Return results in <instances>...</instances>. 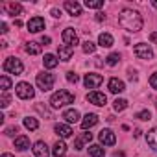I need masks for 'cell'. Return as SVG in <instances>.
Returning a JSON list of instances; mask_svg holds the SVG:
<instances>
[{"instance_id":"37","label":"cell","mask_w":157,"mask_h":157,"mask_svg":"<svg viewBox=\"0 0 157 157\" xmlns=\"http://www.w3.org/2000/svg\"><path fill=\"white\" fill-rule=\"evenodd\" d=\"M17 131H19V128H17V126H10V128H6V131H4V133H6V135H10V137H13Z\"/></svg>"},{"instance_id":"19","label":"cell","mask_w":157,"mask_h":157,"mask_svg":"<svg viewBox=\"0 0 157 157\" xmlns=\"http://www.w3.org/2000/svg\"><path fill=\"white\" fill-rule=\"evenodd\" d=\"M15 148H17L19 151H26V150L30 148V139H28L26 135L17 137V139H15Z\"/></svg>"},{"instance_id":"38","label":"cell","mask_w":157,"mask_h":157,"mask_svg":"<svg viewBox=\"0 0 157 157\" xmlns=\"http://www.w3.org/2000/svg\"><path fill=\"white\" fill-rule=\"evenodd\" d=\"M74 148H76V150H83V139H82V137H78V139L74 140Z\"/></svg>"},{"instance_id":"1","label":"cell","mask_w":157,"mask_h":157,"mask_svg":"<svg viewBox=\"0 0 157 157\" xmlns=\"http://www.w3.org/2000/svg\"><path fill=\"white\" fill-rule=\"evenodd\" d=\"M118 22H120V26H122L124 30H128V32H131V33H133V32H139V30L142 28V24H144L140 13L135 11V10H122L120 15H118Z\"/></svg>"},{"instance_id":"18","label":"cell","mask_w":157,"mask_h":157,"mask_svg":"<svg viewBox=\"0 0 157 157\" xmlns=\"http://www.w3.org/2000/svg\"><path fill=\"white\" fill-rule=\"evenodd\" d=\"M146 142L153 151H157V128H153L146 133Z\"/></svg>"},{"instance_id":"14","label":"cell","mask_w":157,"mask_h":157,"mask_svg":"<svg viewBox=\"0 0 157 157\" xmlns=\"http://www.w3.org/2000/svg\"><path fill=\"white\" fill-rule=\"evenodd\" d=\"M109 91H111L113 94H118V93L126 91L124 82H122V80H118V78H111V80H109Z\"/></svg>"},{"instance_id":"43","label":"cell","mask_w":157,"mask_h":157,"mask_svg":"<svg viewBox=\"0 0 157 157\" xmlns=\"http://www.w3.org/2000/svg\"><path fill=\"white\" fill-rule=\"evenodd\" d=\"M52 15L54 17H61V10H52Z\"/></svg>"},{"instance_id":"11","label":"cell","mask_w":157,"mask_h":157,"mask_svg":"<svg viewBox=\"0 0 157 157\" xmlns=\"http://www.w3.org/2000/svg\"><path fill=\"white\" fill-rule=\"evenodd\" d=\"M87 100H89L91 104H94V105H105V102H107V96H105L104 93L93 91V93H89V94H87Z\"/></svg>"},{"instance_id":"4","label":"cell","mask_w":157,"mask_h":157,"mask_svg":"<svg viewBox=\"0 0 157 157\" xmlns=\"http://www.w3.org/2000/svg\"><path fill=\"white\" fill-rule=\"evenodd\" d=\"M4 70L10 72V74H15V76H21L24 72V65L21 63V59L17 57H8L4 61Z\"/></svg>"},{"instance_id":"20","label":"cell","mask_w":157,"mask_h":157,"mask_svg":"<svg viewBox=\"0 0 157 157\" xmlns=\"http://www.w3.org/2000/svg\"><path fill=\"white\" fill-rule=\"evenodd\" d=\"M63 118L68 122V124H76V122H80V113H78L76 109H67L63 113Z\"/></svg>"},{"instance_id":"10","label":"cell","mask_w":157,"mask_h":157,"mask_svg":"<svg viewBox=\"0 0 157 157\" xmlns=\"http://www.w3.org/2000/svg\"><path fill=\"white\" fill-rule=\"evenodd\" d=\"M98 139H100V142L105 144V146H113V144L117 142V137H115V133H113L111 129H102V131L98 133Z\"/></svg>"},{"instance_id":"29","label":"cell","mask_w":157,"mask_h":157,"mask_svg":"<svg viewBox=\"0 0 157 157\" xmlns=\"http://www.w3.org/2000/svg\"><path fill=\"white\" fill-rule=\"evenodd\" d=\"M0 87H2V93H8L10 89H11V80L8 76H2L0 78Z\"/></svg>"},{"instance_id":"47","label":"cell","mask_w":157,"mask_h":157,"mask_svg":"<svg viewBox=\"0 0 157 157\" xmlns=\"http://www.w3.org/2000/svg\"><path fill=\"white\" fill-rule=\"evenodd\" d=\"M115 157H126V155H124L122 151H117V153H115Z\"/></svg>"},{"instance_id":"21","label":"cell","mask_w":157,"mask_h":157,"mask_svg":"<svg viewBox=\"0 0 157 157\" xmlns=\"http://www.w3.org/2000/svg\"><path fill=\"white\" fill-rule=\"evenodd\" d=\"M98 43L102 48H109V46H113V35L111 33H100Z\"/></svg>"},{"instance_id":"24","label":"cell","mask_w":157,"mask_h":157,"mask_svg":"<svg viewBox=\"0 0 157 157\" xmlns=\"http://www.w3.org/2000/svg\"><path fill=\"white\" fill-rule=\"evenodd\" d=\"M89 155H91V157H105V151H104L102 146L93 144V146H89Z\"/></svg>"},{"instance_id":"25","label":"cell","mask_w":157,"mask_h":157,"mask_svg":"<svg viewBox=\"0 0 157 157\" xmlns=\"http://www.w3.org/2000/svg\"><path fill=\"white\" fill-rule=\"evenodd\" d=\"M26 52H28L30 56H37V54H41V44L30 41V43H26Z\"/></svg>"},{"instance_id":"12","label":"cell","mask_w":157,"mask_h":157,"mask_svg":"<svg viewBox=\"0 0 157 157\" xmlns=\"http://www.w3.org/2000/svg\"><path fill=\"white\" fill-rule=\"evenodd\" d=\"M33 153H35V157H50V150H48L46 142H43V140L33 144Z\"/></svg>"},{"instance_id":"44","label":"cell","mask_w":157,"mask_h":157,"mask_svg":"<svg viewBox=\"0 0 157 157\" xmlns=\"http://www.w3.org/2000/svg\"><path fill=\"white\" fill-rule=\"evenodd\" d=\"M41 41H43V44H50V41H52V39H50V37H44V35H43V39H41Z\"/></svg>"},{"instance_id":"22","label":"cell","mask_w":157,"mask_h":157,"mask_svg":"<svg viewBox=\"0 0 157 157\" xmlns=\"http://www.w3.org/2000/svg\"><path fill=\"white\" fill-rule=\"evenodd\" d=\"M65 153H67V144L63 140H57L54 144V157H65Z\"/></svg>"},{"instance_id":"9","label":"cell","mask_w":157,"mask_h":157,"mask_svg":"<svg viewBox=\"0 0 157 157\" xmlns=\"http://www.w3.org/2000/svg\"><path fill=\"white\" fill-rule=\"evenodd\" d=\"M63 43L67 44V46H72L74 48V44H78V33L74 32V28H67V30H63Z\"/></svg>"},{"instance_id":"3","label":"cell","mask_w":157,"mask_h":157,"mask_svg":"<svg viewBox=\"0 0 157 157\" xmlns=\"http://www.w3.org/2000/svg\"><path fill=\"white\" fill-rule=\"evenodd\" d=\"M35 82H37V87H39L43 93H48L50 89H54L56 76H54V74H48V72H41V74H37Z\"/></svg>"},{"instance_id":"40","label":"cell","mask_w":157,"mask_h":157,"mask_svg":"<svg viewBox=\"0 0 157 157\" xmlns=\"http://www.w3.org/2000/svg\"><path fill=\"white\" fill-rule=\"evenodd\" d=\"M82 139H83V142H91L93 140V133H82Z\"/></svg>"},{"instance_id":"17","label":"cell","mask_w":157,"mask_h":157,"mask_svg":"<svg viewBox=\"0 0 157 157\" xmlns=\"http://www.w3.org/2000/svg\"><path fill=\"white\" fill-rule=\"evenodd\" d=\"M65 10L72 15V17H80L82 15V6L78 2H70V0H67L65 2Z\"/></svg>"},{"instance_id":"27","label":"cell","mask_w":157,"mask_h":157,"mask_svg":"<svg viewBox=\"0 0 157 157\" xmlns=\"http://www.w3.org/2000/svg\"><path fill=\"white\" fill-rule=\"evenodd\" d=\"M6 11H8L10 15H19V13L22 11V6H21V4L11 2V4H6Z\"/></svg>"},{"instance_id":"13","label":"cell","mask_w":157,"mask_h":157,"mask_svg":"<svg viewBox=\"0 0 157 157\" xmlns=\"http://www.w3.org/2000/svg\"><path fill=\"white\" fill-rule=\"evenodd\" d=\"M72 54H74V48H72V46L61 44V46L57 48V56H59V59H61V61H70Z\"/></svg>"},{"instance_id":"48","label":"cell","mask_w":157,"mask_h":157,"mask_svg":"<svg viewBox=\"0 0 157 157\" xmlns=\"http://www.w3.org/2000/svg\"><path fill=\"white\" fill-rule=\"evenodd\" d=\"M2 157H15V155H11V153H4Z\"/></svg>"},{"instance_id":"36","label":"cell","mask_w":157,"mask_h":157,"mask_svg":"<svg viewBox=\"0 0 157 157\" xmlns=\"http://www.w3.org/2000/svg\"><path fill=\"white\" fill-rule=\"evenodd\" d=\"M35 107H37V111H41V113H43V115H44V117H48V118H52V113H50V111H48V109H46V107H43V105H41V104H37V105H35Z\"/></svg>"},{"instance_id":"35","label":"cell","mask_w":157,"mask_h":157,"mask_svg":"<svg viewBox=\"0 0 157 157\" xmlns=\"http://www.w3.org/2000/svg\"><path fill=\"white\" fill-rule=\"evenodd\" d=\"M67 80H68L70 83H78V80H80V76H78L76 72H72V70H70V72H67Z\"/></svg>"},{"instance_id":"16","label":"cell","mask_w":157,"mask_h":157,"mask_svg":"<svg viewBox=\"0 0 157 157\" xmlns=\"http://www.w3.org/2000/svg\"><path fill=\"white\" fill-rule=\"evenodd\" d=\"M54 129H56V133H57L61 139H68V137H72V133H74V131H72V128H70V126H67V124H56V128H54Z\"/></svg>"},{"instance_id":"33","label":"cell","mask_w":157,"mask_h":157,"mask_svg":"<svg viewBox=\"0 0 157 157\" xmlns=\"http://www.w3.org/2000/svg\"><path fill=\"white\" fill-rule=\"evenodd\" d=\"M135 118H139V120H150V118H151V113L146 109V111H140V113H137V115H135Z\"/></svg>"},{"instance_id":"2","label":"cell","mask_w":157,"mask_h":157,"mask_svg":"<svg viewBox=\"0 0 157 157\" xmlns=\"http://www.w3.org/2000/svg\"><path fill=\"white\" fill-rule=\"evenodd\" d=\"M72 102H74V94L68 93V91H65V89H59V91L54 93L52 98H50V105H52L54 109H59V107L68 105V104H72Z\"/></svg>"},{"instance_id":"45","label":"cell","mask_w":157,"mask_h":157,"mask_svg":"<svg viewBox=\"0 0 157 157\" xmlns=\"http://www.w3.org/2000/svg\"><path fill=\"white\" fill-rule=\"evenodd\" d=\"M104 19H105V15H102V13L96 15V21H104Z\"/></svg>"},{"instance_id":"34","label":"cell","mask_w":157,"mask_h":157,"mask_svg":"<svg viewBox=\"0 0 157 157\" xmlns=\"http://www.w3.org/2000/svg\"><path fill=\"white\" fill-rule=\"evenodd\" d=\"M10 102H11L10 94H8V93H2V98H0V105H2V107H8Z\"/></svg>"},{"instance_id":"28","label":"cell","mask_w":157,"mask_h":157,"mask_svg":"<svg viewBox=\"0 0 157 157\" xmlns=\"http://www.w3.org/2000/svg\"><path fill=\"white\" fill-rule=\"evenodd\" d=\"M113 107H115V111H124V109L128 107V100H124V98H117V100L113 102Z\"/></svg>"},{"instance_id":"26","label":"cell","mask_w":157,"mask_h":157,"mask_svg":"<svg viewBox=\"0 0 157 157\" xmlns=\"http://www.w3.org/2000/svg\"><path fill=\"white\" fill-rule=\"evenodd\" d=\"M24 128L30 129V131H35V129L39 128V122H37L33 117H26V118H24Z\"/></svg>"},{"instance_id":"42","label":"cell","mask_w":157,"mask_h":157,"mask_svg":"<svg viewBox=\"0 0 157 157\" xmlns=\"http://www.w3.org/2000/svg\"><path fill=\"white\" fill-rule=\"evenodd\" d=\"M0 28H2V30H0L2 33H8V24L6 22H2V26H0Z\"/></svg>"},{"instance_id":"46","label":"cell","mask_w":157,"mask_h":157,"mask_svg":"<svg viewBox=\"0 0 157 157\" xmlns=\"http://www.w3.org/2000/svg\"><path fill=\"white\" fill-rule=\"evenodd\" d=\"M15 26H19V28H21V26H22V21H21V19H17V21H15Z\"/></svg>"},{"instance_id":"41","label":"cell","mask_w":157,"mask_h":157,"mask_svg":"<svg viewBox=\"0 0 157 157\" xmlns=\"http://www.w3.org/2000/svg\"><path fill=\"white\" fill-rule=\"evenodd\" d=\"M150 41H151V43H157V32H151V33H150Z\"/></svg>"},{"instance_id":"31","label":"cell","mask_w":157,"mask_h":157,"mask_svg":"<svg viewBox=\"0 0 157 157\" xmlns=\"http://www.w3.org/2000/svg\"><path fill=\"white\" fill-rule=\"evenodd\" d=\"M102 6H104L102 0H85V8H89V10H98Z\"/></svg>"},{"instance_id":"32","label":"cell","mask_w":157,"mask_h":157,"mask_svg":"<svg viewBox=\"0 0 157 157\" xmlns=\"http://www.w3.org/2000/svg\"><path fill=\"white\" fill-rule=\"evenodd\" d=\"M94 50H96V44H94L93 41H85V43H83V52H85V54H93Z\"/></svg>"},{"instance_id":"30","label":"cell","mask_w":157,"mask_h":157,"mask_svg":"<svg viewBox=\"0 0 157 157\" xmlns=\"http://www.w3.org/2000/svg\"><path fill=\"white\" fill-rule=\"evenodd\" d=\"M118 61H120V54H117V52H115V54H109V56L105 57V63H107L109 67H115Z\"/></svg>"},{"instance_id":"5","label":"cell","mask_w":157,"mask_h":157,"mask_svg":"<svg viewBox=\"0 0 157 157\" xmlns=\"http://www.w3.org/2000/svg\"><path fill=\"white\" fill-rule=\"evenodd\" d=\"M15 93H17V96H19L21 100H30V98H33V94H35L33 87H32L30 83H26V82H21V83L15 87Z\"/></svg>"},{"instance_id":"7","label":"cell","mask_w":157,"mask_h":157,"mask_svg":"<svg viewBox=\"0 0 157 157\" xmlns=\"http://www.w3.org/2000/svg\"><path fill=\"white\" fill-rule=\"evenodd\" d=\"M102 82H104V76L94 74V72L85 74V80H83V83H85V87H87V89H96V87H100V85H102Z\"/></svg>"},{"instance_id":"6","label":"cell","mask_w":157,"mask_h":157,"mask_svg":"<svg viewBox=\"0 0 157 157\" xmlns=\"http://www.w3.org/2000/svg\"><path fill=\"white\" fill-rule=\"evenodd\" d=\"M133 52H135V56H137L139 59H151V57H153V50H151V46H150V44H144V43L135 44Z\"/></svg>"},{"instance_id":"39","label":"cell","mask_w":157,"mask_h":157,"mask_svg":"<svg viewBox=\"0 0 157 157\" xmlns=\"http://www.w3.org/2000/svg\"><path fill=\"white\" fill-rule=\"evenodd\" d=\"M150 85H151L153 89H157V72L151 74V78H150Z\"/></svg>"},{"instance_id":"23","label":"cell","mask_w":157,"mask_h":157,"mask_svg":"<svg viewBox=\"0 0 157 157\" xmlns=\"http://www.w3.org/2000/svg\"><path fill=\"white\" fill-rule=\"evenodd\" d=\"M57 63H59V61H57V57H56L54 54H46L44 59H43V65H44L46 68H56Z\"/></svg>"},{"instance_id":"8","label":"cell","mask_w":157,"mask_h":157,"mask_svg":"<svg viewBox=\"0 0 157 157\" xmlns=\"http://www.w3.org/2000/svg\"><path fill=\"white\" fill-rule=\"evenodd\" d=\"M44 19L43 17H32L30 21H28V30L32 32V33H39L41 30H44Z\"/></svg>"},{"instance_id":"49","label":"cell","mask_w":157,"mask_h":157,"mask_svg":"<svg viewBox=\"0 0 157 157\" xmlns=\"http://www.w3.org/2000/svg\"><path fill=\"white\" fill-rule=\"evenodd\" d=\"M151 6H153V8H157V0H153V2H151Z\"/></svg>"},{"instance_id":"15","label":"cell","mask_w":157,"mask_h":157,"mask_svg":"<svg viewBox=\"0 0 157 157\" xmlns=\"http://www.w3.org/2000/svg\"><path fill=\"white\" fill-rule=\"evenodd\" d=\"M98 124V117L94 115V113H87L85 117H83V120H82V128L83 129H91L93 126H96Z\"/></svg>"}]
</instances>
